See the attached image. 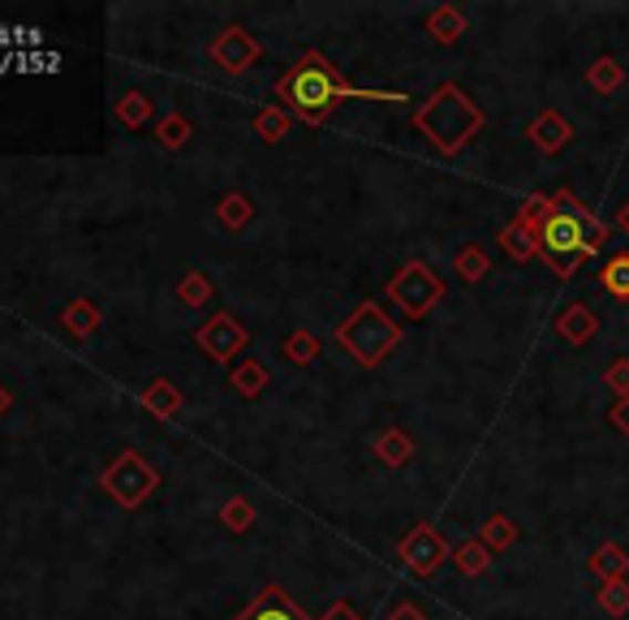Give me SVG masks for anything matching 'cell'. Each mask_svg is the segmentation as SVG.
I'll list each match as a JSON object with an SVG mask.
<instances>
[{
	"instance_id": "cell-1",
	"label": "cell",
	"mask_w": 629,
	"mask_h": 620,
	"mask_svg": "<svg viewBox=\"0 0 629 620\" xmlns=\"http://www.w3.org/2000/svg\"><path fill=\"white\" fill-rule=\"evenodd\" d=\"M522 211L530 216L539 259L548 264L556 280H574V271L582 268L590 255H599L612 237V225L587 211V203L574 190L530 194L522 203Z\"/></svg>"
},
{
	"instance_id": "cell-2",
	"label": "cell",
	"mask_w": 629,
	"mask_h": 620,
	"mask_svg": "<svg viewBox=\"0 0 629 620\" xmlns=\"http://www.w3.org/2000/svg\"><path fill=\"white\" fill-rule=\"evenodd\" d=\"M380 100V104H405L410 95L405 91H358L350 86L346 78L337 74L332 65H328V56H319V52H307L289 74L280 78V100L293 108V113L302 116V121H328L332 108L341 104V100Z\"/></svg>"
},
{
	"instance_id": "cell-3",
	"label": "cell",
	"mask_w": 629,
	"mask_h": 620,
	"mask_svg": "<svg viewBox=\"0 0 629 620\" xmlns=\"http://www.w3.org/2000/svg\"><path fill=\"white\" fill-rule=\"evenodd\" d=\"M410 125L432 143L440 155H457L474 134L483 130V108L457 82H440L432 95L423 100V108H414Z\"/></svg>"
},
{
	"instance_id": "cell-4",
	"label": "cell",
	"mask_w": 629,
	"mask_h": 620,
	"mask_svg": "<svg viewBox=\"0 0 629 620\" xmlns=\"http://www.w3.org/2000/svg\"><path fill=\"white\" fill-rule=\"evenodd\" d=\"M337 341L341 349L362 362V366H380L396 345H401V328L389 319V310H380L375 302H362V307L337 328Z\"/></svg>"
},
{
	"instance_id": "cell-5",
	"label": "cell",
	"mask_w": 629,
	"mask_h": 620,
	"mask_svg": "<svg viewBox=\"0 0 629 620\" xmlns=\"http://www.w3.org/2000/svg\"><path fill=\"white\" fill-rule=\"evenodd\" d=\"M444 293H448V285H444V280H440L423 259L405 264V268L389 280V302H393L405 319H423V314H432V310L444 302Z\"/></svg>"
},
{
	"instance_id": "cell-6",
	"label": "cell",
	"mask_w": 629,
	"mask_h": 620,
	"mask_svg": "<svg viewBox=\"0 0 629 620\" xmlns=\"http://www.w3.org/2000/svg\"><path fill=\"white\" fill-rule=\"evenodd\" d=\"M396 560H401L414 578H435V574L453 560V547L440 539V530H435L432 521H423V526H414L405 539L396 542Z\"/></svg>"
},
{
	"instance_id": "cell-7",
	"label": "cell",
	"mask_w": 629,
	"mask_h": 620,
	"mask_svg": "<svg viewBox=\"0 0 629 620\" xmlns=\"http://www.w3.org/2000/svg\"><path fill=\"white\" fill-rule=\"evenodd\" d=\"M526 138H530V147L539 155H560L569 143H574V125H569V116L560 113V108H539L535 121L526 125Z\"/></svg>"
},
{
	"instance_id": "cell-8",
	"label": "cell",
	"mask_w": 629,
	"mask_h": 620,
	"mask_svg": "<svg viewBox=\"0 0 629 620\" xmlns=\"http://www.w3.org/2000/svg\"><path fill=\"white\" fill-rule=\"evenodd\" d=\"M556 337L574 349L590 345V341L599 337V314H595L587 302H569V307L556 314Z\"/></svg>"
},
{
	"instance_id": "cell-9",
	"label": "cell",
	"mask_w": 629,
	"mask_h": 620,
	"mask_svg": "<svg viewBox=\"0 0 629 620\" xmlns=\"http://www.w3.org/2000/svg\"><path fill=\"white\" fill-rule=\"evenodd\" d=\"M501 250L509 255L513 264H530V259H539V241H535V225H530V216L526 211H517L509 225L501 229Z\"/></svg>"
},
{
	"instance_id": "cell-10",
	"label": "cell",
	"mask_w": 629,
	"mask_h": 620,
	"mask_svg": "<svg viewBox=\"0 0 629 620\" xmlns=\"http://www.w3.org/2000/svg\"><path fill=\"white\" fill-rule=\"evenodd\" d=\"M466 13L457 9V4H435L432 13H427V35L440 43V48H453L457 39L466 35Z\"/></svg>"
},
{
	"instance_id": "cell-11",
	"label": "cell",
	"mask_w": 629,
	"mask_h": 620,
	"mask_svg": "<svg viewBox=\"0 0 629 620\" xmlns=\"http://www.w3.org/2000/svg\"><path fill=\"white\" fill-rule=\"evenodd\" d=\"M587 569L599 581H621V578H629V551L621 547V542H612V539L599 542V547L590 551Z\"/></svg>"
},
{
	"instance_id": "cell-12",
	"label": "cell",
	"mask_w": 629,
	"mask_h": 620,
	"mask_svg": "<svg viewBox=\"0 0 629 620\" xmlns=\"http://www.w3.org/2000/svg\"><path fill=\"white\" fill-rule=\"evenodd\" d=\"M259 56V43L246 35V31H225V39L216 43V61L225 65V70H246L250 61Z\"/></svg>"
},
{
	"instance_id": "cell-13",
	"label": "cell",
	"mask_w": 629,
	"mask_h": 620,
	"mask_svg": "<svg viewBox=\"0 0 629 620\" xmlns=\"http://www.w3.org/2000/svg\"><path fill=\"white\" fill-rule=\"evenodd\" d=\"M109 483H113V492H117L121 500H143V496H147V487H152V474H147V469H143V465L134 462V457H125V462L117 465V469H113V474H109Z\"/></svg>"
},
{
	"instance_id": "cell-14",
	"label": "cell",
	"mask_w": 629,
	"mask_h": 620,
	"mask_svg": "<svg viewBox=\"0 0 629 620\" xmlns=\"http://www.w3.org/2000/svg\"><path fill=\"white\" fill-rule=\"evenodd\" d=\"M241 620H311L289 595H280V590H268L250 612H241Z\"/></svg>"
},
{
	"instance_id": "cell-15",
	"label": "cell",
	"mask_w": 629,
	"mask_h": 620,
	"mask_svg": "<svg viewBox=\"0 0 629 620\" xmlns=\"http://www.w3.org/2000/svg\"><path fill=\"white\" fill-rule=\"evenodd\" d=\"M453 276L457 280H466V285H478L483 276H492V259H487V250L471 241V246H462L457 255H453Z\"/></svg>"
},
{
	"instance_id": "cell-16",
	"label": "cell",
	"mask_w": 629,
	"mask_h": 620,
	"mask_svg": "<svg viewBox=\"0 0 629 620\" xmlns=\"http://www.w3.org/2000/svg\"><path fill=\"white\" fill-rule=\"evenodd\" d=\"M375 457L384 465H393V469H401V465H410V457H414V440H410L401 426H389V431L375 440Z\"/></svg>"
},
{
	"instance_id": "cell-17",
	"label": "cell",
	"mask_w": 629,
	"mask_h": 620,
	"mask_svg": "<svg viewBox=\"0 0 629 620\" xmlns=\"http://www.w3.org/2000/svg\"><path fill=\"white\" fill-rule=\"evenodd\" d=\"M474 539H478L487 551H492V556H496V551H505V547H513V542H517V526H513L509 513H492V517L478 526V535H474Z\"/></svg>"
},
{
	"instance_id": "cell-18",
	"label": "cell",
	"mask_w": 629,
	"mask_h": 620,
	"mask_svg": "<svg viewBox=\"0 0 629 620\" xmlns=\"http://www.w3.org/2000/svg\"><path fill=\"white\" fill-rule=\"evenodd\" d=\"M621 82H626V70H621V61L617 56H595L587 70V86L590 91H599V95H617L621 91Z\"/></svg>"
},
{
	"instance_id": "cell-19",
	"label": "cell",
	"mask_w": 629,
	"mask_h": 620,
	"mask_svg": "<svg viewBox=\"0 0 629 620\" xmlns=\"http://www.w3.org/2000/svg\"><path fill=\"white\" fill-rule=\"evenodd\" d=\"M241 341H246V337H241V328H237L234 319H216V323L203 332V345L212 349L216 358H229V353H237V349H241Z\"/></svg>"
},
{
	"instance_id": "cell-20",
	"label": "cell",
	"mask_w": 629,
	"mask_h": 620,
	"mask_svg": "<svg viewBox=\"0 0 629 620\" xmlns=\"http://www.w3.org/2000/svg\"><path fill=\"white\" fill-rule=\"evenodd\" d=\"M599 285H604V293H612L617 302H629V250L621 255H612L604 271H599Z\"/></svg>"
},
{
	"instance_id": "cell-21",
	"label": "cell",
	"mask_w": 629,
	"mask_h": 620,
	"mask_svg": "<svg viewBox=\"0 0 629 620\" xmlns=\"http://www.w3.org/2000/svg\"><path fill=\"white\" fill-rule=\"evenodd\" d=\"M453 560H457V569L466 574V578H483L487 569H492V551L483 547L478 539H466L457 551H453Z\"/></svg>"
},
{
	"instance_id": "cell-22",
	"label": "cell",
	"mask_w": 629,
	"mask_h": 620,
	"mask_svg": "<svg viewBox=\"0 0 629 620\" xmlns=\"http://www.w3.org/2000/svg\"><path fill=\"white\" fill-rule=\"evenodd\" d=\"M595 603H599L608 617H629V578L604 581V586H599V595H595Z\"/></svg>"
},
{
	"instance_id": "cell-23",
	"label": "cell",
	"mask_w": 629,
	"mask_h": 620,
	"mask_svg": "<svg viewBox=\"0 0 629 620\" xmlns=\"http://www.w3.org/2000/svg\"><path fill=\"white\" fill-rule=\"evenodd\" d=\"M285 130H289V116L280 113V108H268V113L259 116V134H264L268 143H280V138H285Z\"/></svg>"
},
{
	"instance_id": "cell-24",
	"label": "cell",
	"mask_w": 629,
	"mask_h": 620,
	"mask_svg": "<svg viewBox=\"0 0 629 620\" xmlns=\"http://www.w3.org/2000/svg\"><path fill=\"white\" fill-rule=\"evenodd\" d=\"M285 353H289L293 362H311L314 353H319V341H314L311 332H293L289 345H285Z\"/></svg>"
},
{
	"instance_id": "cell-25",
	"label": "cell",
	"mask_w": 629,
	"mask_h": 620,
	"mask_svg": "<svg viewBox=\"0 0 629 620\" xmlns=\"http://www.w3.org/2000/svg\"><path fill=\"white\" fill-rule=\"evenodd\" d=\"M604 384L617 392V401H621V396H629V358H617V362L604 371Z\"/></svg>"
},
{
	"instance_id": "cell-26",
	"label": "cell",
	"mask_w": 629,
	"mask_h": 620,
	"mask_svg": "<svg viewBox=\"0 0 629 620\" xmlns=\"http://www.w3.org/2000/svg\"><path fill=\"white\" fill-rule=\"evenodd\" d=\"M220 216H225V225H241L246 216H250V203L246 198H225V207H220Z\"/></svg>"
},
{
	"instance_id": "cell-27",
	"label": "cell",
	"mask_w": 629,
	"mask_h": 620,
	"mask_svg": "<svg viewBox=\"0 0 629 620\" xmlns=\"http://www.w3.org/2000/svg\"><path fill=\"white\" fill-rule=\"evenodd\" d=\"M225 521H229L234 530H246V526H250V504L234 500L229 508H225Z\"/></svg>"
},
{
	"instance_id": "cell-28",
	"label": "cell",
	"mask_w": 629,
	"mask_h": 620,
	"mask_svg": "<svg viewBox=\"0 0 629 620\" xmlns=\"http://www.w3.org/2000/svg\"><path fill=\"white\" fill-rule=\"evenodd\" d=\"M608 423L617 426V431H621V435L629 440V396H621V401H617V405L608 410Z\"/></svg>"
},
{
	"instance_id": "cell-29",
	"label": "cell",
	"mask_w": 629,
	"mask_h": 620,
	"mask_svg": "<svg viewBox=\"0 0 629 620\" xmlns=\"http://www.w3.org/2000/svg\"><path fill=\"white\" fill-rule=\"evenodd\" d=\"M237 388H241V392H259V388H264V371H259V366H246V371L237 375Z\"/></svg>"
},
{
	"instance_id": "cell-30",
	"label": "cell",
	"mask_w": 629,
	"mask_h": 620,
	"mask_svg": "<svg viewBox=\"0 0 629 620\" xmlns=\"http://www.w3.org/2000/svg\"><path fill=\"white\" fill-rule=\"evenodd\" d=\"M389 620H427V612H423L419 603H396L393 617H389Z\"/></svg>"
},
{
	"instance_id": "cell-31",
	"label": "cell",
	"mask_w": 629,
	"mask_h": 620,
	"mask_svg": "<svg viewBox=\"0 0 629 620\" xmlns=\"http://www.w3.org/2000/svg\"><path fill=\"white\" fill-rule=\"evenodd\" d=\"M323 620H362V617H358L350 603H332V608H328V617H323Z\"/></svg>"
},
{
	"instance_id": "cell-32",
	"label": "cell",
	"mask_w": 629,
	"mask_h": 620,
	"mask_svg": "<svg viewBox=\"0 0 629 620\" xmlns=\"http://www.w3.org/2000/svg\"><path fill=\"white\" fill-rule=\"evenodd\" d=\"M121 116H125V121H138V116H143V100H138V95H130V100H125V108H121Z\"/></svg>"
},
{
	"instance_id": "cell-33",
	"label": "cell",
	"mask_w": 629,
	"mask_h": 620,
	"mask_svg": "<svg viewBox=\"0 0 629 620\" xmlns=\"http://www.w3.org/2000/svg\"><path fill=\"white\" fill-rule=\"evenodd\" d=\"M617 229H621V232L629 237V198L621 203V211H617Z\"/></svg>"
},
{
	"instance_id": "cell-34",
	"label": "cell",
	"mask_w": 629,
	"mask_h": 620,
	"mask_svg": "<svg viewBox=\"0 0 629 620\" xmlns=\"http://www.w3.org/2000/svg\"><path fill=\"white\" fill-rule=\"evenodd\" d=\"M13 65V56H0V70H9Z\"/></svg>"
},
{
	"instance_id": "cell-35",
	"label": "cell",
	"mask_w": 629,
	"mask_h": 620,
	"mask_svg": "<svg viewBox=\"0 0 629 620\" xmlns=\"http://www.w3.org/2000/svg\"><path fill=\"white\" fill-rule=\"evenodd\" d=\"M0 405H4V396H0Z\"/></svg>"
}]
</instances>
